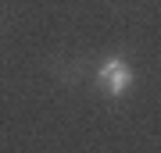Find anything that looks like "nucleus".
<instances>
[{
	"label": "nucleus",
	"mask_w": 161,
	"mask_h": 153,
	"mask_svg": "<svg viewBox=\"0 0 161 153\" xmlns=\"http://www.w3.org/2000/svg\"><path fill=\"white\" fill-rule=\"evenodd\" d=\"M97 82H100V89L108 93V96H122V93L132 85V68L122 57H108V61L97 68Z\"/></svg>",
	"instance_id": "1"
}]
</instances>
